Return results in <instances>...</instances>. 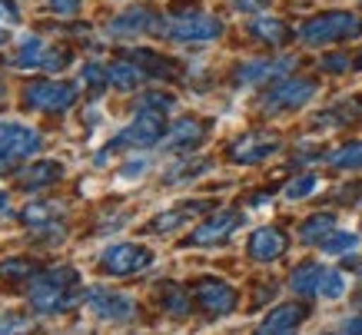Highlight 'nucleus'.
<instances>
[{
	"instance_id": "obj_1",
	"label": "nucleus",
	"mask_w": 362,
	"mask_h": 335,
	"mask_svg": "<svg viewBox=\"0 0 362 335\" xmlns=\"http://www.w3.org/2000/svg\"><path fill=\"white\" fill-rule=\"evenodd\" d=\"M27 302L33 312L57 315L70 312L77 302H83V289H80V272L74 266H50V269H37L27 279Z\"/></svg>"
},
{
	"instance_id": "obj_2",
	"label": "nucleus",
	"mask_w": 362,
	"mask_h": 335,
	"mask_svg": "<svg viewBox=\"0 0 362 335\" xmlns=\"http://www.w3.org/2000/svg\"><path fill=\"white\" fill-rule=\"evenodd\" d=\"M362 37V17L349 11H326L309 17L299 27V40L313 47H326V44H342V40H356Z\"/></svg>"
},
{
	"instance_id": "obj_3",
	"label": "nucleus",
	"mask_w": 362,
	"mask_h": 335,
	"mask_svg": "<svg viewBox=\"0 0 362 335\" xmlns=\"http://www.w3.org/2000/svg\"><path fill=\"white\" fill-rule=\"evenodd\" d=\"M163 117L166 113H160V110L140 107L136 113H133L130 123L107 143V150L100 153V163H103V156L113 153V150H146V146L163 143V136H166V119Z\"/></svg>"
},
{
	"instance_id": "obj_4",
	"label": "nucleus",
	"mask_w": 362,
	"mask_h": 335,
	"mask_svg": "<svg viewBox=\"0 0 362 335\" xmlns=\"http://www.w3.org/2000/svg\"><path fill=\"white\" fill-rule=\"evenodd\" d=\"M83 302L100 322H113V325H127V322H136V302H133L127 292H117V289H103V286H90L83 289Z\"/></svg>"
},
{
	"instance_id": "obj_5",
	"label": "nucleus",
	"mask_w": 362,
	"mask_h": 335,
	"mask_svg": "<svg viewBox=\"0 0 362 335\" xmlns=\"http://www.w3.org/2000/svg\"><path fill=\"white\" fill-rule=\"evenodd\" d=\"M70 60H74L70 50L50 47L44 37H33L30 33V37H23L17 54L11 57V66H17V70H50V74H60Z\"/></svg>"
},
{
	"instance_id": "obj_6",
	"label": "nucleus",
	"mask_w": 362,
	"mask_h": 335,
	"mask_svg": "<svg viewBox=\"0 0 362 335\" xmlns=\"http://www.w3.org/2000/svg\"><path fill=\"white\" fill-rule=\"evenodd\" d=\"M153 266V249L140 246V242H113L100 252V272L103 276H136V272Z\"/></svg>"
},
{
	"instance_id": "obj_7",
	"label": "nucleus",
	"mask_w": 362,
	"mask_h": 335,
	"mask_svg": "<svg viewBox=\"0 0 362 335\" xmlns=\"http://www.w3.org/2000/svg\"><path fill=\"white\" fill-rule=\"evenodd\" d=\"M23 103L40 113H66L77 103V87L66 80H33L23 87Z\"/></svg>"
},
{
	"instance_id": "obj_8",
	"label": "nucleus",
	"mask_w": 362,
	"mask_h": 335,
	"mask_svg": "<svg viewBox=\"0 0 362 335\" xmlns=\"http://www.w3.org/2000/svg\"><path fill=\"white\" fill-rule=\"evenodd\" d=\"M40 146H44V140L33 127H23V123H13V119L0 123V170L37 156Z\"/></svg>"
},
{
	"instance_id": "obj_9",
	"label": "nucleus",
	"mask_w": 362,
	"mask_h": 335,
	"mask_svg": "<svg viewBox=\"0 0 362 335\" xmlns=\"http://www.w3.org/2000/svg\"><path fill=\"white\" fill-rule=\"evenodd\" d=\"M163 33L180 44H206L223 33V20L213 13H176L163 20Z\"/></svg>"
},
{
	"instance_id": "obj_10",
	"label": "nucleus",
	"mask_w": 362,
	"mask_h": 335,
	"mask_svg": "<svg viewBox=\"0 0 362 335\" xmlns=\"http://www.w3.org/2000/svg\"><path fill=\"white\" fill-rule=\"evenodd\" d=\"M319 83L309 76H279L273 87L263 93V110L266 113H279V110H296L306 107L316 97Z\"/></svg>"
},
{
	"instance_id": "obj_11",
	"label": "nucleus",
	"mask_w": 362,
	"mask_h": 335,
	"mask_svg": "<svg viewBox=\"0 0 362 335\" xmlns=\"http://www.w3.org/2000/svg\"><path fill=\"white\" fill-rule=\"evenodd\" d=\"M289 70H296V57H256V60H246L233 70V83L236 87H259V83L289 76Z\"/></svg>"
},
{
	"instance_id": "obj_12",
	"label": "nucleus",
	"mask_w": 362,
	"mask_h": 335,
	"mask_svg": "<svg viewBox=\"0 0 362 335\" xmlns=\"http://www.w3.org/2000/svg\"><path fill=\"white\" fill-rule=\"evenodd\" d=\"M193 299L206 315H230L240 302V295L230 282L213 279V276H203V279L193 282Z\"/></svg>"
},
{
	"instance_id": "obj_13",
	"label": "nucleus",
	"mask_w": 362,
	"mask_h": 335,
	"mask_svg": "<svg viewBox=\"0 0 362 335\" xmlns=\"http://www.w3.org/2000/svg\"><path fill=\"white\" fill-rule=\"evenodd\" d=\"M243 216L236 209H220V213H213L209 219H203L193 233H189V246H216V242H226V239L240 229Z\"/></svg>"
},
{
	"instance_id": "obj_14",
	"label": "nucleus",
	"mask_w": 362,
	"mask_h": 335,
	"mask_svg": "<svg viewBox=\"0 0 362 335\" xmlns=\"http://www.w3.org/2000/svg\"><path fill=\"white\" fill-rule=\"evenodd\" d=\"M150 30L163 33V20L150 7H127V11H120L107 23L110 37H140V33H150Z\"/></svg>"
},
{
	"instance_id": "obj_15",
	"label": "nucleus",
	"mask_w": 362,
	"mask_h": 335,
	"mask_svg": "<svg viewBox=\"0 0 362 335\" xmlns=\"http://www.w3.org/2000/svg\"><path fill=\"white\" fill-rule=\"evenodd\" d=\"M286 249H289V239H286V233L279 226H259L252 229L250 239H246V252L256 262H276Z\"/></svg>"
},
{
	"instance_id": "obj_16",
	"label": "nucleus",
	"mask_w": 362,
	"mask_h": 335,
	"mask_svg": "<svg viewBox=\"0 0 362 335\" xmlns=\"http://www.w3.org/2000/svg\"><path fill=\"white\" fill-rule=\"evenodd\" d=\"M279 150V140L276 136H266V133H246L230 146V160L240 163V166H252V163L269 160L273 153Z\"/></svg>"
},
{
	"instance_id": "obj_17",
	"label": "nucleus",
	"mask_w": 362,
	"mask_h": 335,
	"mask_svg": "<svg viewBox=\"0 0 362 335\" xmlns=\"http://www.w3.org/2000/svg\"><path fill=\"white\" fill-rule=\"evenodd\" d=\"M213 199H183V203H176L173 209H163V213H156L150 223H146V233H173L180 229L187 219H193L197 213L203 209H213Z\"/></svg>"
},
{
	"instance_id": "obj_18",
	"label": "nucleus",
	"mask_w": 362,
	"mask_h": 335,
	"mask_svg": "<svg viewBox=\"0 0 362 335\" xmlns=\"http://www.w3.org/2000/svg\"><path fill=\"white\" fill-rule=\"evenodd\" d=\"M60 176H64V163L57 160H33L27 170L17 173V186H21L23 193H40L47 186H57L60 183Z\"/></svg>"
},
{
	"instance_id": "obj_19",
	"label": "nucleus",
	"mask_w": 362,
	"mask_h": 335,
	"mask_svg": "<svg viewBox=\"0 0 362 335\" xmlns=\"http://www.w3.org/2000/svg\"><path fill=\"white\" fill-rule=\"evenodd\" d=\"M21 223L33 233H40V236H64L66 229L57 226V206L54 203H44V199H33L21 209Z\"/></svg>"
},
{
	"instance_id": "obj_20",
	"label": "nucleus",
	"mask_w": 362,
	"mask_h": 335,
	"mask_svg": "<svg viewBox=\"0 0 362 335\" xmlns=\"http://www.w3.org/2000/svg\"><path fill=\"white\" fill-rule=\"evenodd\" d=\"M306 319H309L306 302H283V305H276V309H269V315L259 322V332L263 335L293 332V329H299Z\"/></svg>"
},
{
	"instance_id": "obj_21",
	"label": "nucleus",
	"mask_w": 362,
	"mask_h": 335,
	"mask_svg": "<svg viewBox=\"0 0 362 335\" xmlns=\"http://www.w3.org/2000/svg\"><path fill=\"white\" fill-rule=\"evenodd\" d=\"M203 136H206V127H203L197 117H180L173 127L166 130L163 146H166V150H176V153H180V150H193Z\"/></svg>"
},
{
	"instance_id": "obj_22",
	"label": "nucleus",
	"mask_w": 362,
	"mask_h": 335,
	"mask_svg": "<svg viewBox=\"0 0 362 335\" xmlns=\"http://www.w3.org/2000/svg\"><path fill=\"white\" fill-rule=\"evenodd\" d=\"M107 76H110V87H117V90H136L143 80H150L146 70H143L133 57H120V60H113V64L107 66Z\"/></svg>"
},
{
	"instance_id": "obj_23",
	"label": "nucleus",
	"mask_w": 362,
	"mask_h": 335,
	"mask_svg": "<svg viewBox=\"0 0 362 335\" xmlns=\"http://www.w3.org/2000/svg\"><path fill=\"white\" fill-rule=\"evenodd\" d=\"M250 37L252 40H259V44H269V47H283L289 37H293V30L286 27L283 20H276V17H256V20H250Z\"/></svg>"
},
{
	"instance_id": "obj_24",
	"label": "nucleus",
	"mask_w": 362,
	"mask_h": 335,
	"mask_svg": "<svg viewBox=\"0 0 362 335\" xmlns=\"http://www.w3.org/2000/svg\"><path fill=\"white\" fill-rule=\"evenodd\" d=\"M156 299L163 305V312L173 315V319H187L189 315V292H183V286H176V282H160Z\"/></svg>"
},
{
	"instance_id": "obj_25",
	"label": "nucleus",
	"mask_w": 362,
	"mask_h": 335,
	"mask_svg": "<svg viewBox=\"0 0 362 335\" xmlns=\"http://www.w3.org/2000/svg\"><path fill=\"white\" fill-rule=\"evenodd\" d=\"M322 266L319 262H303V266H296L293 269V276H289V289L296 292V295H319V282H322Z\"/></svg>"
},
{
	"instance_id": "obj_26",
	"label": "nucleus",
	"mask_w": 362,
	"mask_h": 335,
	"mask_svg": "<svg viewBox=\"0 0 362 335\" xmlns=\"http://www.w3.org/2000/svg\"><path fill=\"white\" fill-rule=\"evenodd\" d=\"M332 229H336V216H332V213H313V216L303 219V226H299V242H303V246H319Z\"/></svg>"
},
{
	"instance_id": "obj_27",
	"label": "nucleus",
	"mask_w": 362,
	"mask_h": 335,
	"mask_svg": "<svg viewBox=\"0 0 362 335\" xmlns=\"http://www.w3.org/2000/svg\"><path fill=\"white\" fill-rule=\"evenodd\" d=\"M127 54H130L133 60L146 70V76H150V80H166V76H176V64H170L166 57L153 54V50H146V47H140V50H127Z\"/></svg>"
},
{
	"instance_id": "obj_28",
	"label": "nucleus",
	"mask_w": 362,
	"mask_h": 335,
	"mask_svg": "<svg viewBox=\"0 0 362 335\" xmlns=\"http://www.w3.org/2000/svg\"><path fill=\"white\" fill-rule=\"evenodd\" d=\"M326 163L332 170H362V140H349L326 153Z\"/></svg>"
},
{
	"instance_id": "obj_29",
	"label": "nucleus",
	"mask_w": 362,
	"mask_h": 335,
	"mask_svg": "<svg viewBox=\"0 0 362 335\" xmlns=\"http://www.w3.org/2000/svg\"><path fill=\"white\" fill-rule=\"evenodd\" d=\"M356 246H359V236H356V233H346V229H332L329 236L319 242V249H322L326 256H346V252H352Z\"/></svg>"
},
{
	"instance_id": "obj_30",
	"label": "nucleus",
	"mask_w": 362,
	"mask_h": 335,
	"mask_svg": "<svg viewBox=\"0 0 362 335\" xmlns=\"http://www.w3.org/2000/svg\"><path fill=\"white\" fill-rule=\"evenodd\" d=\"M33 272H37V262L23 259V256H11V259H0V279H4V282L30 279Z\"/></svg>"
},
{
	"instance_id": "obj_31",
	"label": "nucleus",
	"mask_w": 362,
	"mask_h": 335,
	"mask_svg": "<svg viewBox=\"0 0 362 335\" xmlns=\"http://www.w3.org/2000/svg\"><path fill=\"white\" fill-rule=\"evenodd\" d=\"M319 295L329 299V302L342 299V295H346V276H342L339 269H326L322 272V282H319Z\"/></svg>"
},
{
	"instance_id": "obj_32",
	"label": "nucleus",
	"mask_w": 362,
	"mask_h": 335,
	"mask_svg": "<svg viewBox=\"0 0 362 335\" xmlns=\"http://www.w3.org/2000/svg\"><path fill=\"white\" fill-rule=\"evenodd\" d=\"M316 186H319V176H316V173H303V176H296L293 183L286 186L283 196H286V199H293V203H296V199H306V196L316 193Z\"/></svg>"
},
{
	"instance_id": "obj_33",
	"label": "nucleus",
	"mask_w": 362,
	"mask_h": 335,
	"mask_svg": "<svg viewBox=\"0 0 362 335\" xmlns=\"http://www.w3.org/2000/svg\"><path fill=\"white\" fill-rule=\"evenodd\" d=\"M209 173V163L206 160H180V166H176L173 173H166V180H173V183H180V180H197V176Z\"/></svg>"
},
{
	"instance_id": "obj_34",
	"label": "nucleus",
	"mask_w": 362,
	"mask_h": 335,
	"mask_svg": "<svg viewBox=\"0 0 362 335\" xmlns=\"http://www.w3.org/2000/svg\"><path fill=\"white\" fill-rule=\"evenodd\" d=\"M136 107H150V110H160V113H170L176 107V97L173 93H163V90H146L140 100H136Z\"/></svg>"
},
{
	"instance_id": "obj_35",
	"label": "nucleus",
	"mask_w": 362,
	"mask_h": 335,
	"mask_svg": "<svg viewBox=\"0 0 362 335\" xmlns=\"http://www.w3.org/2000/svg\"><path fill=\"white\" fill-rule=\"evenodd\" d=\"M80 80H83V87L90 90H103V87H110V76H107V66H100V64H87L83 70H80Z\"/></svg>"
},
{
	"instance_id": "obj_36",
	"label": "nucleus",
	"mask_w": 362,
	"mask_h": 335,
	"mask_svg": "<svg viewBox=\"0 0 362 335\" xmlns=\"http://www.w3.org/2000/svg\"><path fill=\"white\" fill-rule=\"evenodd\" d=\"M27 329H33L30 319H23V315H17V312L0 315V332H27Z\"/></svg>"
},
{
	"instance_id": "obj_37",
	"label": "nucleus",
	"mask_w": 362,
	"mask_h": 335,
	"mask_svg": "<svg viewBox=\"0 0 362 335\" xmlns=\"http://www.w3.org/2000/svg\"><path fill=\"white\" fill-rule=\"evenodd\" d=\"M319 66H322V70H329V74H342V70H349V57L346 54H329V57H322V60H319Z\"/></svg>"
},
{
	"instance_id": "obj_38",
	"label": "nucleus",
	"mask_w": 362,
	"mask_h": 335,
	"mask_svg": "<svg viewBox=\"0 0 362 335\" xmlns=\"http://www.w3.org/2000/svg\"><path fill=\"white\" fill-rule=\"evenodd\" d=\"M47 7L57 17H74V13H80V0H47Z\"/></svg>"
},
{
	"instance_id": "obj_39",
	"label": "nucleus",
	"mask_w": 362,
	"mask_h": 335,
	"mask_svg": "<svg viewBox=\"0 0 362 335\" xmlns=\"http://www.w3.org/2000/svg\"><path fill=\"white\" fill-rule=\"evenodd\" d=\"M230 7L240 13H259L269 7V0H230Z\"/></svg>"
},
{
	"instance_id": "obj_40",
	"label": "nucleus",
	"mask_w": 362,
	"mask_h": 335,
	"mask_svg": "<svg viewBox=\"0 0 362 335\" xmlns=\"http://www.w3.org/2000/svg\"><path fill=\"white\" fill-rule=\"evenodd\" d=\"M17 17H21V13H17V7H13L11 0H0V23H4V20L17 23Z\"/></svg>"
},
{
	"instance_id": "obj_41",
	"label": "nucleus",
	"mask_w": 362,
	"mask_h": 335,
	"mask_svg": "<svg viewBox=\"0 0 362 335\" xmlns=\"http://www.w3.org/2000/svg\"><path fill=\"white\" fill-rule=\"evenodd\" d=\"M339 332H362V315H352L339 325Z\"/></svg>"
},
{
	"instance_id": "obj_42",
	"label": "nucleus",
	"mask_w": 362,
	"mask_h": 335,
	"mask_svg": "<svg viewBox=\"0 0 362 335\" xmlns=\"http://www.w3.org/2000/svg\"><path fill=\"white\" fill-rule=\"evenodd\" d=\"M356 302L362 305V269H359V289H356Z\"/></svg>"
},
{
	"instance_id": "obj_43",
	"label": "nucleus",
	"mask_w": 362,
	"mask_h": 335,
	"mask_svg": "<svg viewBox=\"0 0 362 335\" xmlns=\"http://www.w3.org/2000/svg\"><path fill=\"white\" fill-rule=\"evenodd\" d=\"M7 37H11V33H7V30H4V23H0V47H4V44H7Z\"/></svg>"
},
{
	"instance_id": "obj_44",
	"label": "nucleus",
	"mask_w": 362,
	"mask_h": 335,
	"mask_svg": "<svg viewBox=\"0 0 362 335\" xmlns=\"http://www.w3.org/2000/svg\"><path fill=\"white\" fill-rule=\"evenodd\" d=\"M7 209V193H0V213Z\"/></svg>"
},
{
	"instance_id": "obj_45",
	"label": "nucleus",
	"mask_w": 362,
	"mask_h": 335,
	"mask_svg": "<svg viewBox=\"0 0 362 335\" xmlns=\"http://www.w3.org/2000/svg\"><path fill=\"white\" fill-rule=\"evenodd\" d=\"M0 100H4V80H0Z\"/></svg>"
},
{
	"instance_id": "obj_46",
	"label": "nucleus",
	"mask_w": 362,
	"mask_h": 335,
	"mask_svg": "<svg viewBox=\"0 0 362 335\" xmlns=\"http://www.w3.org/2000/svg\"><path fill=\"white\" fill-rule=\"evenodd\" d=\"M359 66H362V57H359Z\"/></svg>"
}]
</instances>
